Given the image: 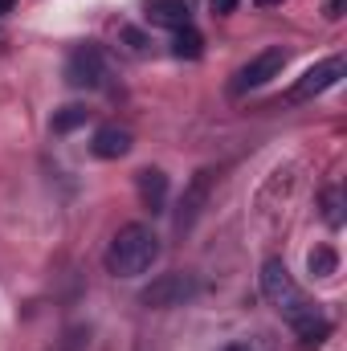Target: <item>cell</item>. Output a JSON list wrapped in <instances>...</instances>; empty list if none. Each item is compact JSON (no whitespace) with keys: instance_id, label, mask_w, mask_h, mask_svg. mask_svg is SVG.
Segmentation results:
<instances>
[{"instance_id":"7","label":"cell","mask_w":347,"mask_h":351,"mask_svg":"<svg viewBox=\"0 0 347 351\" xmlns=\"http://www.w3.org/2000/svg\"><path fill=\"white\" fill-rule=\"evenodd\" d=\"M208 184H213V172H208V168H200V172L192 176V184H188V192H184V200H180V213H176V229H180V233H188V229L196 225V217H200V208H204V200H208Z\"/></svg>"},{"instance_id":"8","label":"cell","mask_w":347,"mask_h":351,"mask_svg":"<svg viewBox=\"0 0 347 351\" xmlns=\"http://www.w3.org/2000/svg\"><path fill=\"white\" fill-rule=\"evenodd\" d=\"M131 131L127 127H119V123H106V127H98L94 131V139H90V152L98 156V160H123L127 152H131Z\"/></svg>"},{"instance_id":"15","label":"cell","mask_w":347,"mask_h":351,"mask_svg":"<svg viewBox=\"0 0 347 351\" xmlns=\"http://www.w3.org/2000/svg\"><path fill=\"white\" fill-rule=\"evenodd\" d=\"M344 4L347 0H327V21H339L344 16Z\"/></svg>"},{"instance_id":"3","label":"cell","mask_w":347,"mask_h":351,"mask_svg":"<svg viewBox=\"0 0 347 351\" xmlns=\"http://www.w3.org/2000/svg\"><path fill=\"white\" fill-rule=\"evenodd\" d=\"M196 294H200V282H196L192 274L176 269V274H160V278H152V282L143 286L139 302H143V306H152V311H172V306L192 302Z\"/></svg>"},{"instance_id":"6","label":"cell","mask_w":347,"mask_h":351,"mask_svg":"<svg viewBox=\"0 0 347 351\" xmlns=\"http://www.w3.org/2000/svg\"><path fill=\"white\" fill-rule=\"evenodd\" d=\"M347 74V62L344 58H327V62H319V66H311L294 90H290V98L294 102H307V98H319V94H327L331 86H339V78Z\"/></svg>"},{"instance_id":"17","label":"cell","mask_w":347,"mask_h":351,"mask_svg":"<svg viewBox=\"0 0 347 351\" xmlns=\"http://www.w3.org/2000/svg\"><path fill=\"white\" fill-rule=\"evenodd\" d=\"M221 351H254L250 343H229V348H221Z\"/></svg>"},{"instance_id":"19","label":"cell","mask_w":347,"mask_h":351,"mask_svg":"<svg viewBox=\"0 0 347 351\" xmlns=\"http://www.w3.org/2000/svg\"><path fill=\"white\" fill-rule=\"evenodd\" d=\"M258 8H274V4H282V0H254Z\"/></svg>"},{"instance_id":"2","label":"cell","mask_w":347,"mask_h":351,"mask_svg":"<svg viewBox=\"0 0 347 351\" xmlns=\"http://www.w3.org/2000/svg\"><path fill=\"white\" fill-rule=\"evenodd\" d=\"M160 254H164V245H160L156 229L143 225V221H131L106 245V274H115V278H143L152 265L160 262Z\"/></svg>"},{"instance_id":"5","label":"cell","mask_w":347,"mask_h":351,"mask_svg":"<svg viewBox=\"0 0 347 351\" xmlns=\"http://www.w3.org/2000/svg\"><path fill=\"white\" fill-rule=\"evenodd\" d=\"M106 78V62H102V49L98 45H78L66 62V82L78 90H98Z\"/></svg>"},{"instance_id":"18","label":"cell","mask_w":347,"mask_h":351,"mask_svg":"<svg viewBox=\"0 0 347 351\" xmlns=\"http://www.w3.org/2000/svg\"><path fill=\"white\" fill-rule=\"evenodd\" d=\"M12 4H16V0H0V16H4V12H12Z\"/></svg>"},{"instance_id":"1","label":"cell","mask_w":347,"mask_h":351,"mask_svg":"<svg viewBox=\"0 0 347 351\" xmlns=\"http://www.w3.org/2000/svg\"><path fill=\"white\" fill-rule=\"evenodd\" d=\"M261 294H265V302L294 327V335H298V343L311 351V348H323L327 343V335H331V323H327V315L302 294V286L294 282V274L286 269L282 258H270V262L261 265Z\"/></svg>"},{"instance_id":"12","label":"cell","mask_w":347,"mask_h":351,"mask_svg":"<svg viewBox=\"0 0 347 351\" xmlns=\"http://www.w3.org/2000/svg\"><path fill=\"white\" fill-rule=\"evenodd\" d=\"M90 110L86 106H78V102H70V106H62V110H53V119H49V127L58 131V135H70V131H78V127H86Z\"/></svg>"},{"instance_id":"4","label":"cell","mask_w":347,"mask_h":351,"mask_svg":"<svg viewBox=\"0 0 347 351\" xmlns=\"http://www.w3.org/2000/svg\"><path fill=\"white\" fill-rule=\"evenodd\" d=\"M286 58H290V53H286L282 45H270V49H261L250 66H241V70H237V78H233V94L258 90V86H265L270 78H278V74H282V66H286Z\"/></svg>"},{"instance_id":"16","label":"cell","mask_w":347,"mask_h":351,"mask_svg":"<svg viewBox=\"0 0 347 351\" xmlns=\"http://www.w3.org/2000/svg\"><path fill=\"white\" fill-rule=\"evenodd\" d=\"M237 8V0H213V12L217 16H225V12H233Z\"/></svg>"},{"instance_id":"9","label":"cell","mask_w":347,"mask_h":351,"mask_svg":"<svg viewBox=\"0 0 347 351\" xmlns=\"http://www.w3.org/2000/svg\"><path fill=\"white\" fill-rule=\"evenodd\" d=\"M143 16L160 29H184L192 25V4L188 0H143Z\"/></svg>"},{"instance_id":"10","label":"cell","mask_w":347,"mask_h":351,"mask_svg":"<svg viewBox=\"0 0 347 351\" xmlns=\"http://www.w3.org/2000/svg\"><path fill=\"white\" fill-rule=\"evenodd\" d=\"M135 188H139L143 208L164 213V204H168V176L160 172V168H143V172L135 176Z\"/></svg>"},{"instance_id":"13","label":"cell","mask_w":347,"mask_h":351,"mask_svg":"<svg viewBox=\"0 0 347 351\" xmlns=\"http://www.w3.org/2000/svg\"><path fill=\"white\" fill-rule=\"evenodd\" d=\"M307 265H311V274H315V278H335L339 258H335V250H331V245H315V250H311V258H307Z\"/></svg>"},{"instance_id":"14","label":"cell","mask_w":347,"mask_h":351,"mask_svg":"<svg viewBox=\"0 0 347 351\" xmlns=\"http://www.w3.org/2000/svg\"><path fill=\"white\" fill-rule=\"evenodd\" d=\"M323 217H327L331 229L344 225V192H339V188H327V192H323Z\"/></svg>"},{"instance_id":"11","label":"cell","mask_w":347,"mask_h":351,"mask_svg":"<svg viewBox=\"0 0 347 351\" xmlns=\"http://www.w3.org/2000/svg\"><path fill=\"white\" fill-rule=\"evenodd\" d=\"M172 53H176V58H188V62H196V58L204 53V37H200V29H192V25L172 29Z\"/></svg>"}]
</instances>
